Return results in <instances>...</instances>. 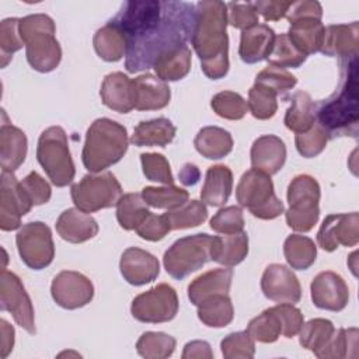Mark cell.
<instances>
[{
    "instance_id": "1",
    "label": "cell",
    "mask_w": 359,
    "mask_h": 359,
    "mask_svg": "<svg viewBox=\"0 0 359 359\" xmlns=\"http://www.w3.org/2000/svg\"><path fill=\"white\" fill-rule=\"evenodd\" d=\"M126 38L125 67L136 73L153 67L163 53L187 45L195 24V4L187 1L133 0L114 18Z\"/></svg>"
},
{
    "instance_id": "9",
    "label": "cell",
    "mask_w": 359,
    "mask_h": 359,
    "mask_svg": "<svg viewBox=\"0 0 359 359\" xmlns=\"http://www.w3.org/2000/svg\"><path fill=\"white\" fill-rule=\"evenodd\" d=\"M320 185L309 174L296 175L287 187L289 209L286 210L287 226L300 233L310 231L320 217Z\"/></svg>"
},
{
    "instance_id": "60",
    "label": "cell",
    "mask_w": 359,
    "mask_h": 359,
    "mask_svg": "<svg viewBox=\"0 0 359 359\" xmlns=\"http://www.w3.org/2000/svg\"><path fill=\"white\" fill-rule=\"evenodd\" d=\"M0 356L6 359L14 346V328L3 318L0 320Z\"/></svg>"
},
{
    "instance_id": "10",
    "label": "cell",
    "mask_w": 359,
    "mask_h": 359,
    "mask_svg": "<svg viewBox=\"0 0 359 359\" xmlns=\"http://www.w3.org/2000/svg\"><path fill=\"white\" fill-rule=\"evenodd\" d=\"M215 236L198 233L178 238L163 257L167 273L174 279H184L191 272L198 271L212 261V247Z\"/></svg>"
},
{
    "instance_id": "13",
    "label": "cell",
    "mask_w": 359,
    "mask_h": 359,
    "mask_svg": "<svg viewBox=\"0 0 359 359\" xmlns=\"http://www.w3.org/2000/svg\"><path fill=\"white\" fill-rule=\"evenodd\" d=\"M178 296L172 286L160 283L144 293L137 294L130 306L133 318L140 323H167L178 313Z\"/></svg>"
},
{
    "instance_id": "7",
    "label": "cell",
    "mask_w": 359,
    "mask_h": 359,
    "mask_svg": "<svg viewBox=\"0 0 359 359\" xmlns=\"http://www.w3.org/2000/svg\"><path fill=\"white\" fill-rule=\"evenodd\" d=\"M36 158L53 185L66 187L74 180L76 168L63 128L50 126L41 133Z\"/></svg>"
},
{
    "instance_id": "59",
    "label": "cell",
    "mask_w": 359,
    "mask_h": 359,
    "mask_svg": "<svg viewBox=\"0 0 359 359\" xmlns=\"http://www.w3.org/2000/svg\"><path fill=\"white\" fill-rule=\"evenodd\" d=\"M192 358H213V352L210 345L206 341H191L184 346L182 359H192Z\"/></svg>"
},
{
    "instance_id": "28",
    "label": "cell",
    "mask_w": 359,
    "mask_h": 359,
    "mask_svg": "<svg viewBox=\"0 0 359 359\" xmlns=\"http://www.w3.org/2000/svg\"><path fill=\"white\" fill-rule=\"evenodd\" d=\"M233 279L230 266L216 268L196 276L188 286V299L194 306H198L208 297L215 294H229Z\"/></svg>"
},
{
    "instance_id": "8",
    "label": "cell",
    "mask_w": 359,
    "mask_h": 359,
    "mask_svg": "<svg viewBox=\"0 0 359 359\" xmlns=\"http://www.w3.org/2000/svg\"><path fill=\"white\" fill-rule=\"evenodd\" d=\"M321 17V4L313 0L292 1L286 13V18L290 22L286 34L292 43L306 56L318 52L321 48L325 28Z\"/></svg>"
},
{
    "instance_id": "45",
    "label": "cell",
    "mask_w": 359,
    "mask_h": 359,
    "mask_svg": "<svg viewBox=\"0 0 359 359\" xmlns=\"http://www.w3.org/2000/svg\"><path fill=\"white\" fill-rule=\"evenodd\" d=\"M358 328H338L321 353L320 359H339L356 355Z\"/></svg>"
},
{
    "instance_id": "18",
    "label": "cell",
    "mask_w": 359,
    "mask_h": 359,
    "mask_svg": "<svg viewBox=\"0 0 359 359\" xmlns=\"http://www.w3.org/2000/svg\"><path fill=\"white\" fill-rule=\"evenodd\" d=\"M261 290L266 299L276 303H297L302 299V286L292 269L282 264H271L261 278Z\"/></svg>"
},
{
    "instance_id": "61",
    "label": "cell",
    "mask_w": 359,
    "mask_h": 359,
    "mask_svg": "<svg viewBox=\"0 0 359 359\" xmlns=\"http://www.w3.org/2000/svg\"><path fill=\"white\" fill-rule=\"evenodd\" d=\"M201 171L195 164L187 163L180 171V181L184 185H195L199 181Z\"/></svg>"
},
{
    "instance_id": "16",
    "label": "cell",
    "mask_w": 359,
    "mask_h": 359,
    "mask_svg": "<svg viewBox=\"0 0 359 359\" xmlns=\"http://www.w3.org/2000/svg\"><path fill=\"white\" fill-rule=\"evenodd\" d=\"M50 294L57 306L66 310H76L93 300L94 286L91 280L80 272L62 271L52 280Z\"/></svg>"
},
{
    "instance_id": "33",
    "label": "cell",
    "mask_w": 359,
    "mask_h": 359,
    "mask_svg": "<svg viewBox=\"0 0 359 359\" xmlns=\"http://www.w3.org/2000/svg\"><path fill=\"white\" fill-rule=\"evenodd\" d=\"M194 146L199 154L209 160L226 157L233 149L231 135L219 126L202 128L194 139Z\"/></svg>"
},
{
    "instance_id": "47",
    "label": "cell",
    "mask_w": 359,
    "mask_h": 359,
    "mask_svg": "<svg viewBox=\"0 0 359 359\" xmlns=\"http://www.w3.org/2000/svg\"><path fill=\"white\" fill-rule=\"evenodd\" d=\"M210 107L216 112V115L230 121L243 119L248 109L247 101L238 93L234 91L217 93L216 95H213Z\"/></svg>"
},
{
    "instance_id": "23",
    "label": "cell",
    "mask_w": 359,
    "mask_h": 359,
    "mask_svg": "<svg viewBox=\"0 0 359 359\" xmlns=\"http://www.w3.org/2000/svg\"><path fill=\"white\" fill-rule=\"evenodd\" d=\"M100 95L102 104L112 111L128 114L135 108L133 81L122 72H114L104 77Z\"/></svg>"
},
{
    "instance_id": "40",
    "label": "cell",
    "mask_w": 359,
    "mask_h": 359,
    "mask_svg": "<svg viewBox=\"0 0 359 359\" xmlns=\"http://www.w3.org/2000/svg\"><path fill=\"white\" fill-rule=\"evenodd\" d=\"M164 216L167 217L171 230L191 229L202 224L208 219V209L203 202L192 199L187 201L180 208L167 210Z\"/></svg>"
},
{
    "instance_id": "52",
    "label": "cell",
    "mask_w": 359,
    "mask_h": 359,
    "mask_svg": "<svg viewBox=\"0 0 359 359\" xmlns=\"http://www.w3.org/2000/svg\"><path fill=\"white\" fill-rule=\"evenodd\" d=\"M327 132L321 128V125L314 123L307 132L296 133L294 144L300 156L306 158H311L318 156L327 146L328 142Z\"/></svg>"
},
{
    "instance_id": "17",
    "label": "cell",
    "mask_w": 359,
    "mask_h": 359,
    "mask_svg": "<svg viewBox=\"0 0 359 359\" xmlns=\"http://www.w3.org/2000/svg\"><path fill=\"white\" fill-rule=\"evenodd\" d=\"M359 241V215L332 213L328 215L317 233V243L324 251H335L339 245L353 247Z\"/></svg>"
},
{
    "instance_id": "29",
    "label": "cell",
    "mask_w": 359,
    "mask_h": 359,
    "mask_svg": "<svg viewBox=\"0 0 359 359\" xmlns=\"http://www.w3.org/2000/svg\"><path fill=\"white\" fill-rule=\"evenodd\" d=\"M233 191V172L224 164L208 168L201 191V199L209 206H223Z\"/></svg>"
},
{
    "instance_id": "11",
    "label": "cell",
    "mask_w": 359,
    "mask_h": 359,
    "mask_svg": "<svg viewBox=\"0 0 359 359\" xmlns=\"http://www.w3.org/2000/svg\"><path fill=\"white\" fill-rule=\"evenodd\" d=\"M72 201L77 209L93 213L112 208L122 196V187L116 177L109 172L87 174L70 188Z\"/></svg>"
},
{
    "instance_id": "44",
    "label": "cell",
    "mask_w": 359,
    "mask_h": 359,
    "mask_svg": "<svg viewBox=\"0 0 359 359\" xmlns=\"http://www.w3.org/2000/svg\"><path fill=\"white\" fill-rule=\"evenodd\" d=\"M254 341L271 344L275 342L282 334V324L272 310V307L264 310L259 316L252 318L245 330Z\"/></svg>"
},
{
    "instance_id": "19",
    "label": "cell",
    "mask_w": 359,
    "mask_h": 359,
    "mask_svg": "<svg viewBox=\"0 0 359 359\" xmlns=\"http://www.w3.org/2000/svg\"><path fill=\"white\" fill-rule=\"evenodd\" d=\"M311 300L316 307L328 311H341L349 302V289L344 278L332 271L314 276L310 285Z\"/></svg>"
},
{
    "instance_id": "54",
    "label": "cell",
    "mask_w": 359,
    "mask_h": 359,
    "mask_svg": "<svg viewBox=\"0 0 359 359\" xmlns=\"http://www.w3.org/2000/svg\"><path fill=\"white\" fill-rule=\"evenodd\" d=\"M227 6V22L237 28V29H248L257 24L258 21V13L254 7V3L247 1H230L226 4Z\"/></svg>"
},
{
    "instance_id": "38",
    "label": "cell",
    "mask_w": 359,
    "mask_h": 359,
    "mask_svg": "<svg viewBox=\"0 0 359 359\" xmlns=\"http://www.w3.org/2000/svg\"><path fill=\"white\" fill-rule=\"evenodd\" d=\"M283 254L292 269L306 271L316 262L317 247L306 236L290 234L283 243Z\"/></svg>"
},
{
    "instance_id": "31",
    "label": "cell",
    "mask_w": 359,
    "mask_h": 359,
    "mask_svg": "<svg viewBox=\"0 0 359 359\" xmlns=\"http://www.w3.org/2000/svg\"><path fill=\"white\" fill-rule=\"evenodd\" d=\"M93 45L97 55L105 62H118L126 55L125 34L114 20L97 29Z\"/></svg>"
},
{
    "instance_id": "42",
    "label": "cell",
    "mask_w": 359,
    "mask_h": 359,
    "mask_svg": "<svg viewBox=\"0 0 359 359\" xmlns=\"http://www.w3.org/2000/svg\"><path fill=\"white\" fill-rule=\"evenodd\" d=\"M175 344V338L165 332L147 331L137 339L136 351L146 359H164L172 355Z\"/></svg>"
},
{
    "instance_id": "2",
    "label": "cell",
    "mask_w": 359,
    "mask_h": 359,
    "mask_svg": "<svg viewBox=\"0 0 359 359\" xmlns=\"http://www.w3.org/2000/svg\"><path fill=\"white\" fill-rule=\"evenodd\" d=\"M227 24L226 3L202 0L195 4V24L189 41L205 76L212 80H219L229 72Z\"/></svg>"
},
{
    "instance_id": "48",
    "label": "cell",
    "mask_w": 359,
    "mask_h": 359,
    "mask_svg": "<svg viewBox=\"0 0 359 359\" xmlns=\"http://www.w3.org/2000/svg\"><path fill=\"white\" fill-rule=\"evenodd\" d=\"M255 83L269 87L278 94V97L280 95L282 98H285L286 94L297 84V79L286 69L268 65L264 70H261L257 74Z\"/></svg>"
},
{
    "instance_id": "58",
    "label": "cell",
    "mask_w": 359,
    "mask_h": 359,
    "mask_svg": "<svg viewBox=\"0 0 359 359\" xmlns=\"http://www.w3.org/2000/svg\"><path fill=\"white\" fill-rule=\"evenodd\" d=\"M292 1L282 0H258L254 1V7L258 14L264 17L265 21H279L286 17V13L290 7Z\"/></svg>"
},
{
    "instance_id": "4",
    "label": "cell",
    "mask_w": 359,
    "mask_h": 359,
    "mask_svg": "<svg viewBox=\"0 0 359 359\" xmlns=\"http://www.w3.org/2000/svg\"><path fill=\"white\" fill-rule=\"evenodd\" d=\"M128 143V130L123 125L109 118L95 119L86 133L81 151L84 167L90 172H101L125 156Z\"/></svg>"
},
{
    "instance_id": "27",
    "label": "cell",
    "mask_w": 359,
    "mask_h": 359,
    "mask_svg": "<svg viewBox=\"0 0 359 359\" xmlns=\"http://www.w3.org/2000/svg\"><path fill=\"white\" fill-rule=\"evenodd\" d=\"M27 136L25 133L7 121L3 111V123L0 128V163L1 170L14 171L25 160L27 156Z\"/></svg>"
},
{
    "instance_id": "43",
    "label": "cell",
    "mask_w": 359,
    "mask_h": 359,
    "mask_svg": "<svg viewBox=\"0 0 359 359\" xmlns=\"http://www.w3.org/2000/svg\"><path fill=\"white\" fill-rule=\"evenodd\" d=\"M278 94L269 87L254 83L248 91L247 107L254 118L265 121L272 118L278 109Z\"/></svg>"
},
{
    "instance_id": "24",
    "label": "cell",
    "mask_w": 359,
    "mask_h": 359,
    "mask_svg": "<svg viewBox=\"0 0 359 359\" xmlns=\"http://www.w3.org/2000/svg\"><path fill=\"white\" fill-rule=\"evenodd\" d=\"M132 81L135 88V109L156 111L168 105L171 98L170 87L157 76L146 73Z\"/></svg>"
},
{
    "instance_id": "51",
    "label": "cell",
    "mask_w": 359,
    "mask_h": 359,
    "mask_svg": "<svg viewBox=\"0 0 359 359\" xmlns=\"http://www.w3.org/2000/svg\"><path fill=\"white\" fill-rule=\"evenodd\" d=\"M143 174L149 181L172 185L174 177L168 160L160 153H142L140 154Z\"/></svg>"
},
{
    "instance_id": "14",
    "label": "cell",
    "mask_w": 359,
    "mask_h": 359,
    "mask_svg": "<svg viewBox=\"0 0 359 359\" xmlns=\"http://www.w3.org/2000/svg\"><path fill=\"white\" fill-rule=\"evenodd\" d=\"M0 309L8 311L14 321L28 334H35L34 307L21 279L11 271L3 269L0 278Z\"/></svg>"
},
{
    "instance_id": "55",
    "label": "cell",
    "mask_w": 359,
    "mask_h": 359,
    "mask_svg": "<svg viewBox=\"0 0 359 359\" xmlns=\"http://www.w3.org/2000/svg\"><path fill=\"white\" fill-rule=\"evenodd\" d=\"M20 185L34 206L49 202L52 195L50 185L36 171H31L24 177L22 181H20Z\"/></svg>"
},
{
    "instance_id": "12",
    "label": "cell",
    "mask_w": 359,
    "mask_h": 359,
    "mask_svg": "<svg viewBox=\"0 0 359 359\" xmlns=\"http://www.w3.org/2000/svg\"><path fill=\"white\" fill-rule=\"evenodd\" d=\"M17 250L22 262L35 271L49 266L55 258V244L49 226L29 222L20 227L15 236Z\"/></svg>"
},
{
    "instance_id": "6",
    "label": "cell",
    "mask_w": 359,
    "mask_h": 359,
    "mask_svg": "<svg viewBox=\"0 0 359 359\" xmlns=\"http://www.w3.org/2000/svg\"><path fill=\"white\" fill-rule=\"evenodd\" d=\"M236 198L240 206L262 220H271L285 212L283 202L275 195L271 175L251 168L245 171L236 188Z\"/></svg>"
},
{
    "instance_id": "25",
    "label": "cell",
    "mask_w": 359,
    "mask_h": 359,
    "mask_svg": "<svg viewBox=\"0 0 359 359\" xmlns=\"http://www.w3.org/2000/svg\"><path fill=\"white\" fill-rule=\"evenodd\" d=\"M276 34L266 24H257L248 29L241 31L238 55L244 63L252 65L268 59Z\"/></svg>"
},
{
    "instance_id": "41",
    "label": "cell",
    "mask_w": 359,
    "mask_h": 359,
    "mask_svg": "<svg viewBox=\"0 0 359 359\" xmlns=\"http://www.w3.org/2000/svg\"><path fill=\"white\" fill-rule=\"evenodd\" d=\"M149 213L140 194H125L116 203V219L125 230H135Z\"/></svg>"
},
{
    "instance_id": "35",
    "label": "cell",
    "mask_w": 359,
    "mask_h": 359,
    "mask_svg": "<svg viewBox=\"0 0 359 359\" xmlns=\"http://www.w3.org/2000/svg\"><path fill=\"white\" fill-rule=\"evenodd\" d=\"M283 122L294 133L307 132L316 123V102L309 93L297 91L293 94Z\"/></svg>"
},
{
    "instance_id": "57",
    "label": "cell",
    "mask_w": 359,
    "mask_h": 359,
    "mask_svg": "<svg viewBox=\"0 0 359 359\" xmlns=\"http://www.w3.org/2000/svg\"><path fill=\"white\" fill-rule=\"evenodd\" d=\"M272 310L276 313L282 324V335L292 338L299 334L304 318L297 307H294L292 303H279L278 306H273Z\"/></svg>"
},
{
    "instance_id": "21",
    "label": "cell",
    "mask_w": 359,
    "mask_h": 359,
    "mask_svg": "<svg viewBox=\"0 0 359 359\" xmlns=\"http://www.w3.org/2000/svg\"><path fill=\"white\" fill-rule=\"evenodd\" d=\"M119 269L128 283L142 286L153 282L158 276L160 264L149 251L139 247H129L121 257Z\"/></svg>"
},
{
    "instance_id": "36",
    "label": "cell",
    "mask_w": 359,
    "mask_h": 359,
    "mask_svg": "<svg viewBox=\"0 0 359 359\" xmlns=\"http://www.w3.org/2000/svg\"><path fill=\"white\" fill-rule=\"evenodd\" d=\"M196 307L198 318L212 328L226 327L234 318V309L229 294H215L201 302Z\"/></svg>"
},
{
    "instance_id": "39",
    "label": "cell",
    "mask_w": 359,
    "mask_h": 359,
    "mask_svg": "<svg viewBox=\"0 0 359 359\" xmlns=\"http://www.w3.org/2000/svg\"><path fill=\"white\" fill-rule=\"evenodd\" d=\"M140 195L147 206H151L156 209H168V210L180 208L189 198L188 191L175 185L144 187Z\"/></svg>"
},
{
    "instance_id": "56",
    "label": "cell",
    "mask_w": 359,
    "mask_h": 359,
    "mask_svg": "<svg viewBox=\"0 0 359 359\" xmlns=\"http://www.w3.org/2000/svg\"><path fill=\"white\" fill-rule=\"evenodd\" d=\"M135 231L143 240L160 241L171 231V227L164 215H154L150 212L135 229Z\"/></svg>"
},
{
    "instance_id": "37",
    "label": "cell",
    "mask_w": 359,
    "mask_h": 359,
    "mask_svg": "<svg viewBox=\"0 0 359 359\" xmlns=\"http://www.w3.org/2000/svg\"><path fill=\"white\" fill-rule=\"evenodd\" d=\"M334 331L335 327L330 320L313 318L306 324L303 323L299 331V342L303 348L311 351L317 358H320L330 344Z\"/></svg>"
},
{
    "instance_id": "50",
    "label": "cell",
    "mask_w": 359,
    "mask_h": 359,
    "mask_svg": "<svg viewBox=\"0 0 359 359\" xmlns=\"http://www.w3.org/2000/svg\"><path fill=\"white\" fill-rule=\"evenodd\" d=\"M222 355L226 359H250L255 353V341L247 331L231 332L220 342Z\"/></svg>"
},
{
    "instance_id": "32",
    "label": "cell",
    "mask_w": 359,
    "mask_h": 359,
    "mask_svg": "<svg viewBox=\"0 0 359 359\" xmlns=\"http://www.w3.org/2000/svg\"><path fill=\"white\" fill-rule=\"evenodd\" d=\"M248 254V236L245 231L236 234L215 236L212 247V261L224 265L234 266L244 261Z\"/></svg>"
},
{
    "instance_id": "53",
    "label": "cell",
    "mask_w": 359,
    "mask_h": 359,
    "mask_svg": "<svg viewBox=\"0 0 359 359\" xmlns=\"http://www.w3.org/2000/svg\"><path fill=\"white\" fill-rule=\"evenodd\" d=\"M210 229L220 234H236L244 231V216L240 206L222 208L212 219Z\"/></svg>"
},
{
    "instance_id": "62",
    "label": "cell",
    "mask_w": 359,
    "mask_h": 359,
    "mask_svg": "<svg viewBox=\"0 0 359 359\" xmlns=\"http://www.w3.org/2000/svg\"><path fill=\"white\" fill-rule=\"evenodd\" d=\"M356 251L355 252H352L351 255H349V258H348V264H349V266H351V271H352V273L356 276Z\"/></svg>"
},
{
    "instance_id": "15",
    "label": "cell",
    "mask_w": 359,
    "mask_h": 359,
    "mask_svg": "<svg viewBox=\"0 0 359 359\" xmlns=\"http://www.w3.org/2000/svg\"><path fill=\"white\" fill-rule=\"evenodd\" d=\"M32 206L13 171L1 170L0 229L3 231L18 229L21 226V217L27 215Z\"/></svg>"
},
{
    "instance_id": "30",
    "label": "cell",
    "mask_w": 359,
    "mask_h": 359,
    "mask_svg": "<svg viewBox=\"0 0 359 359\" xmlns=\"http://www.w3.org/2000/svg\"><path fill=\"white\" fill-rule=\"evenodd\" d=\"M175 126L167 118H156L150 121H142L133 130L130 142L137 146H158L164 147L175 137Z\"/></svg>"
},
{
    "instance_id": "46",
    "label": "cell",
    "mask_w": 359,
    "mask_h": 359,
    "mask_svg": "<svg viewBox=\"0 0 359 359\" xmlns=\"http://www.w3.org/2000/svg\"><path fill=\"white\" fill-rule=\"evenodd\" d=\"M307 59V56L304 53H302L289 39L287 34H280L276 35L275 42H273V48L268 56L269 65L278 66V67H299L304 60Z\"/></svg>"
},
{
    "instance_id": "49",
    "label": "cell",
    "mask_w": 359,
    "mask_h": 359,
    "mask_svg": "<svg viewBox=\"0 0 359 359\" xmlns=\"http://www.w3.org/2000/svg\"><path fill=\"white\" fill-rule=\"evenodd\" d=\"M20 18H6L0 22V55L1 67H6L13 53L24 46L20 36Z\"/></svg>"
},
{
    "instance_id": "22",
    "label": "cell",
    "mask_w": 359,
    "mask_h": 359,
    "mask_svg": "<svg viewBox=\"0 0 359 359\" xmlns=\"http://www.w3.org/2000/svg\"><path fill=\"white\" fill-rule=\"evenodd\" d=\"M250 157L252 168L273 175L285 165L286 146L283 140L275 135H262L254 140Z\"/></svg>"
},
{
    "instance_id": "5",
    "label": "cell",
    "mask_w": 359,
    "mask_h": 359,
    "mask_svg": "<svg viewBox=\"0 0 359 359\" xmlns=\"http://www.w3.org/2000/svg\"><path fill=\"white\" fill-rule=\"evenodd\" d=\"M18 28L29 66L41 73L55 70L62 59V48L55 38L53 20L46 14H31L20 18Z\"/></svg>"
},
{
    "instance_id": "3",
    "label": "cell",
    "mask_w": 359,
    "mask_h": 359,
    "mask_svg": "<svg viewBox=\"0 0 359 359\" xmlns=\"http://www.w3.org/2000/svg\"><path fill=\"white\" fill-rule=\"evenodd\" d=\"M341 84L328 98L316 104V119L328 137L358 136V57L339 62Z\"/></svg>"
},
{
    "instance_id": "20",
    "label": "cell",
    "mask_w": 359,
    "mask_h": 359,
    "mask_svg": "<svg viewBox=\"0 0 359 359\" xmlns=\"http://www.w3.org/2000/svg\"><path fill=\"white\" fill-rule=\"evenodd\" d=\"M359 48V22L332 24L324 28V38L320 52L325 56L338 57L346 62L358 57Z\"/></svg>"
},
{
    "instance_id": "26",
    "label": "cell",
    "mask_w": 359,
    "mask_h": 359,
    "mask_svg": "<svg viewBox=\"0 0 359 359\" xmlns=\"http://www.w3.org/2000/svg\"><path fill=\"white\" fill-rule=\"evenodd\" d=\"M56 231L65 241L80 244L97 236L98 224L86 212L77 208H70L62 212L57 217Z\"/></svg>"
},
{
    "instance_id": "34",
    "label": "cell",
    "mask_w": 359,
    "mask_h": 359,
    "mask_svg": "<svg viewBox=\"0 0 359 359\" xmlns=\"http://www.w3.org/2000/svg\"><path fill=\"white\" fill-rule=\"evenodd\" d=\"M191 49L187 45L177 46L156 59L153 69L163 81H177L184 79L191 70Z\"/></svg>"
}]
</instances>
